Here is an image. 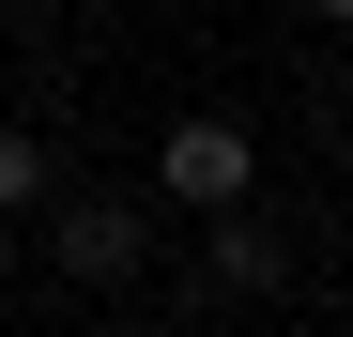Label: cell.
I'll return each mask as SVG.
<instances>
[{"mask_svg": "<svg viewBox=\"0 0 353 337\" xmlns=\"http://www.w3.org/2000/svg\"><path fill=\"white\" fill-rule=\"evenodd\" d=\"M154 199H185V215H246V199H261V138L230 123V107H185V123L154 138Z\"/></svg>", "mask_w": 353, "mask_h": 337, "instance_id": "6da1fadb", "label": "cell"}, {"mask_svg": "<svg viewBox=\"0 0 353 337\" xmlns=\"http://www.w3.org/2000/svg\"><path fill=\"white\" fill-rule=\"evenodd\" d=\"M46 246H62V276H92V292H108V276L154 261V215H139V199H62V215H46Z\"/></svg>", "mask_w": 353, "mask_h": 337, "instance_id": "7a4b0ae2", "label": "cell"}, {"mask_svg": "<svg viewBox=\"0 0 353 337\" xmlns=\"http://www.w3.org/2000/svg\"><path fill=\"white\" fill-rule=\"evenodd\" d=\"M292 246H276V215H215V292H276Z\"/></svg>", "mask_w": 353, "mask_h": 337, "instance_id": "3957f363", "label": "cell"}, {"mask_svg": "<svg viewBox=\"0 0 353 337\" xmlns=\"http://www.w3.org/2000/svg\"><path fill=\"white\" fill-rule=\"evenodd\" d=\"M31 199H46V138H31V123H0V215H31Z\"/></svg>", "mask_w": 353, "mask_h": 337, "instance_id": "277c9868", "label": "cell"}, {"mask_svg": "<svg viewBox=\"0 0 353 337\" xmlns=\"http://www.w3.org/2000/svg\"><path fill=\"white\" fill-rule=\"evenodd\" d=\"M307 16H323V31H353V0H307Z\"/></svg>", "mask_w": 353, "mask_h": 337, "instance_id": "5b68a950", "label": "cell"}]
</instances>
